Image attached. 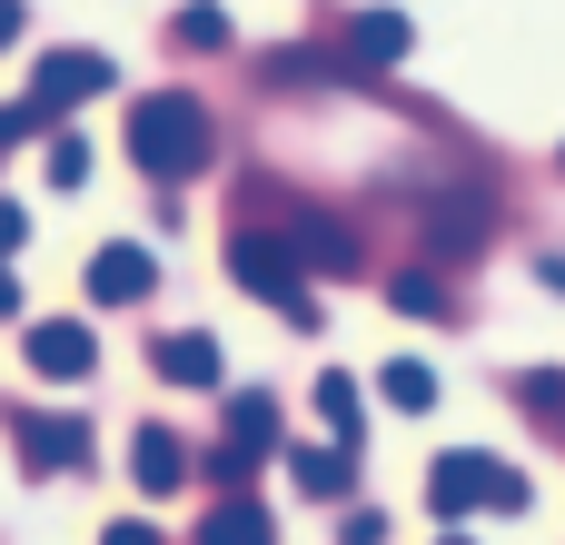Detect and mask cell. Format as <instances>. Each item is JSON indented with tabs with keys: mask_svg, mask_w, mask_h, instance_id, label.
<instances>
[{
	"mask_svg": "<svg viewBox=\"0 0 565 545\" xmlns=\"http://www.w3.org/2000/svg\"><path fill=\"white\" fill-rule=\"evenodd\" d=\"M129 159H139L159 189H179V179H199V169L218 159V129H209V109H199V99L159 89V99H139V109H129Z\"/></svg>",
	"mask_w": 565,
	"mask_h": 545,
	"instance_id": "obj_1",
	"label": "cell"
},
{
	"mask_svg": "<svg viewBox=\"0 0 565 545\" xmlns=\"http://www.w3.org/2000/svg\"><path fill=\"white\" fill-rule=\"evenodd\" d=\"M427 506H437L447 526H467V516H487V506H497V516H526V477L497 467V457H467V447H457V457L427 467Z\"/></svg>",
	"mask_w": 565,
	"mask_h": 545,
	"instance_id": "obj_2",
	"label": "cell"
},
{
	"mask_svg": "<svg viewBox=\"0 0 565 545\" xmlns=\"http://www.w3.org/2000/svg\"><path fill=\"white\" fill-rule=\"evenodd\" d=\"M228 278H238L258 308H278L288 328H318V298L298 288V258H288L278 228H238V238H228Z\"/></svg>",
	"mask_w": 565,
	"mask_h": 545,
	"instance_id": "obj_3",
	"label": "cell"
},
{
	"mask_svg": "<svg viewBox=\"0 0 565 545\" xmlns=\"http://www.w3.org/2000/svg\"><path fill=\"white\" fill-rule=\"evenodd\" d=\"M417 238H427L437 258H477V248L497 238V189H477V179L417 189Z\"/></svg>",
	"mask_w": 565,
	"mask_h": 545,
	"instance_id": "obj_4",
	"label": "cell"
},
{
	"mask_svg": "<svg viewBox=\"0 0 565 545\" xmlns=\"http://www.w3.org/2000/svg\"><path fill=\"white\" fill-rule=\"evenodd\" d=\"M278 238H288V258H298V268H328V278H348V268H358V228H348V218H328V209H288V218H278Z\"/></svg>",
	"mask_w": 565,
	"mask_h": 545,
	"instance_id": "obj_5",
	"label": "cell"
},
{
	"mask_svg": "<svg viewBox=\"0 0 565 545\" xmlns=\"http://www.w3.org/2000/svg\"><path fill=\"white\" fill-rule=\"evenodd\" d=\"M407 40H417V20H407V10H367V20L348 30V50H338V79H377V70H397V60H407Z\"/></svg>",
	"mask_w": 565,
	"mask_h": 545,
	"instance_id": "obj_6",
	"label": "cell"
},
{
	"mask_svg": "<svg viewBox=\"0 0 565 545\" xmlns=\"http://www.w3.org/2000/svg\"><path fill=\"white\" fill-rule=\"evenodd\" d=\"M268 447H278V407H268V397L248 387V397H228V447L209 457V477H228V487H238V477H248V467H258Z\"/></svg>",
	"mask_w": 565,
	"mask_h": 545,
	"instance_id": "obj_7",
	"label": "cell"
},
{
	"mask_svg": "<svg viewBox=\"0 0 565 545\" xmlns=\"http://www.w3.org/2000/svg\"><path fill=\"white\" fill-rule=\"evenodd\" d=\"M30 89H40L50 109H70V99H99V89H119V60H109V50H50Z\"/></svg>",
	"mask_w": 565,
	"mask_h": 545,
	"instance_id": "obj_8",
	"label": "cell"
},
{
	"mask_svg": "<svg viewBox=\"0 0 565 545\" xmlns=\"http://www.w3.org/2000/svg\"><path fill=\"white\" fill-rule=\"evenodd\" d=\"M20 467H30V477L89 467V427H79V417H20Z\"/></svg>",
	"mask_w": 565,
	"mask_h": 545,
	"instance_id": "obj_9",
	"label": "cell"
},
{
	"mask_svg": "<svg viewBox=\"0 0 565 545\" xmlns=\"http://www.w3.org/2000/svg\"><path fill=\"white\" fill-rule=\"evenodd\" d=\"M149 278H159V268H149V248H139V238H119V248H99V258H89V298H99V308H139V298H149Z\"/></svg>",
	"mask_w": 565,
	"mask_h": 545,
	"instance_id": "obj_10",
	"label": "cell"
},
{
	"mask_svg": "<svg viewBox=\"0 0 565 545\" xmlns=\"http://www.w3.org/2000/svg\"><path fill=\"white\" fill-rule=\"evenodd\" d=\"M30 367L70 387V377H89V367H99V348H89V328H70V318H40V328H30Z\"/></svg>",
	"mask_w": 565,
	"mask_h": 545,
	"instance_id": "obj_11",
	"label": "cell"
},
{
	"mask_svg": "<svg viewBox=\"0 0 565 545\" xmlns=\"http://www.w3.org/2000/svg\"><path fill=\"white\" fill-rule=\"evenodd\" d=\"M129 477H139L149 496H179V487L199 477V457H189V447H179L169 427H139V447H129Z\"/></svg>",
	"mask_w": 565,
	"mask_h": 545,
	"instance_id": "obj_12",
	"label": "cell"
},
{
	"mask_svg": "<svg viewBox=\"0 0 565 545\" xmlns=\"http://www.w3.org/2000/svg\"><path fill=\"white\" fill-rule=\"evenodd\" d=\"M159 377L169 387H218V338H199V328L189 338H159Z\"/></svg>",
	"mask_w": 565,
	"mask_h": 545,
	"instance_id": "obj_13",
	"label": "cell"
},
{
	"mask_svg": "<svg viewBox=\"0 0 565 545\" xmlns=\"http://www.w3.org/2000/svg\"><path fill=\"white\" fill-rule=\"evenodd\" d=\"M199 536H209V545H268V506L228 496V506H209V516H199Z\"/></svg>",
	"mask_w": 565,
	"mask_h": 545,
	"instance_id": "obj_14",
	"label": "cell"
},
{
	"mask_svg": "<svg viewBox=\"0 0 565 545\" xmlns=\"http://www.w3.org/2000/svg\"><path fill=\"white\" fill-rule=\"evenodd\" d=\"M377 387H387V407H407V417H427V407H437V367H427V357H397Z\"/></svg>",
	"mask_w": 565,
	"mask_h": 545,
	"instance_id": "obj_15",
	"label": "cell"
},
{
	"mask_svg": "<svg viewBox=\"0 0 565 545\" xmlns=\"http://www.w3.org/2000/svg\"><path fill=\"white\" fill-rule=\"evenodd\" d=\"M348 467H358V447H308V457H298L288 477H298L308 496H338V487H348Z\"/></svg>",
	"mask_w": 565,
	"mask_h": 545,
	"instance_id": "obj_16",
	"label": "cell"
},
{
	"mask_svg": "<svg viewBox=\"0 0 565 545\" xmlns=\"http://www.w3.org/2000/svg\"><path fill=\"white\" fill-rule=\"evenodd\" d=\"M318 417L338 427V447H358V377H338V367H328V377H318Z\"/></svg>",
	"mask_w": 565,
	"mask_h": 545,
	"instance_id": "obj_17",
	"label": "cell"
},
{
	"mask_svg": "<svg viewBox=\"0 0 565 545\" xmlns=\"http://www.w3.org/2000/svg\"><path fill=\"white\" fill-rule=\"evenodd\" d=\"M50 129H60V109H50V99H40V89H30V99H10V109H0V149H10V139H50Z\"/></svg>",
	"mask_w": 565,
	"mask_h": 545,
	"instance_id": "obj_18",
	"label": "cell"
},
{
	"mask_svg": "<svg viewBox=\"0 0 565 545\" xmlns=\"http://www.w3.org/2000/svg\"><path fill=\"white\" fill-rule=\"evenodd\" d=\"M179 40H189V50H228V10H218V0L179 10Z\"/></svg>",
	"mask_w": 565,
	"mask_h": 545,
	"instance_id": "obj_19",
	"label": "cell"
},
{
	"mask_svg": "<svg viewBox=\"0 0 565 545\" xmlns=\"http://www.w3.org/2000/svg\"><path fill=\"white\" fill-rule=\"evenodd\" d=\"M89 179V139H50V189H79Z\"/></svg>",
	"mask_w": 565,
	"mask_h": 545,
	"instance_id": "obj_20",
	"label": "cell"
},
{
	"mask_svg": "<svg viewBox=\"0 0 565 545\" xmlns=\"http://www.w3.org/2000/svg\"><path fill=\"white\" fill-rule=\"evenodd\" d=\"M387 298H397V308H407V318H447V288H437V278H397V288H387Z\"/></svg>",
	"mask_w": 565,
	"mask_h": 545,
	"instance_id": "obj_21",
	"label": "cell"
},
{
	"mask_svg": "<svg viewBox=\"0 0 565 545\" xmlns=\"http://www.w3.org/2000/svg\"><path fill=\"white\" fill-rule=\"evenodd\" d=\"M10 248H30V218H20V209L0 199V258H10Z\"/></svg>",
	"mask_w": 565,
	"mask_h": 545,
	"instance_id": "obj_22",
	"label": "cell"
},
{
	"mask_svg": "<svg viewBox=\"0 0 565 545\" xmlns=\"http://www.w3.org/2000/svg\"><path fill=\"white\" fill-rule=\"evenodd\" d=\"M20 30H30V10H20V0H0V50H10Z\"/></svg>",
	"mask_w": 565,
	"mask_h": 545,
	"instance_id": "obj_23",
	"label": "cell"
},
{
	"mask_svg": "<svg viewBox=\"0 0 565 545\" xmlns=\"http://www.w3.org/2000/svg\"><path fill=\"white\" fill-rule=\"evenodd\" d=\"M0 318H20V278L10 268H0Z\"/></svg>",
	"mask_w": 565,
	"mask_h": 545,
	"instance_id": "obj_24",
	"label": "cell"
},
{
	"mask_svg": "<svg viewBox=\"0 0 565 545\" xmlns=\"http://www.w3.org/2000/svg\"><path fill=\"white\" fill-rule=\"evenodd\" d=\"M536 278H546V288H556V298H565V258H536Z\"/></svg>",
	"mask_w": 565,
	"mask_h": 545,
	"instance_id": "obj_25",
	"label": "cell"
},
{
	"mask_svg": "<svg viewBox=\"0 0 565 545\" xmlns=\"http://www.w3.org/2000/svg\"><path fill=\"white\" fill-rule=\"evenodd\" d=\"M546 407H556V437H565V377H556V387H546Z\"/></svg>",
	"mask_w": 565,
	"mask_h": 545,
	"instance_id": "obj_26",
	"label": "cell"
}]
</instances>
